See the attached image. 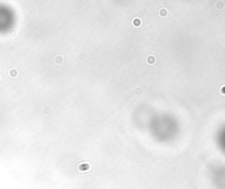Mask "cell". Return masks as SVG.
Listing matches in <instances>:
<instances>
[{"label": "cell", "instance_id": "1", "mask_svg": "<svg viewBox=\"0 0 225 189\" xmlns=\"http://www.w3.org/2000/svg\"><path fill=\"white\" fill-rule=\"evenodd\" d=\"M132 24H134L135 27H140L141 26V20L138 19V18H135L134 21H132Z\"/></svg>", "mask_w": 225, "mask_h": 189}, {"label": "cell", "instance_id": "2", "mask_svg": "<svg viewBox=\"0 0 225 189\" xmlns=\"http://www.w3.org/2000/svg\"><path fill=\"white\" fill-rule=\"evenodd\" d=\"M89 165L88 164H82V166H80V170H85V169H88Z\"/></svg>", "mask_w": 225, "mask_h": 189}, {"label": "cell", "instance_id": "3", "mask_svg": "<svg viewBox=\"0 0 225 189\" xmlns=\"http://www.w3.org/2000/svg\"><path fill=\"white\" fill-rule=\"evenodd\" d=\"M154 57H152V55H150V57H147V62H149V63H154Z\"/></svg>", "mask_w": 225, "mask_h": 189}, {"label": "cell", "instance_id": "4", "mask_svg": "<svg viewBox=\"0 0 225 189\" xmlns=\"http://www.w3.org/2000/svg\"><path fill=\"white\" fill-rule=\"evenodd\" d=\"M160 13H161V16H162V17H165V16H167V10L162 9V10H160Z\"/></svg>", "mask_w": 225, "mask_h": 189}, {"label": "cell", "instance_id": "5", "mask_svg": "<svg viewBox=\"0 0 225 189\" xmlns=\"http://www.w3.org/2000/svg\"><path fill=\"white\" fill-rule=\"evenodd\" d=\"M56 59H57V60H56L57 63H61V62H62V57H56Z\"/></svg>", "mask_w": 225, "mask_h": 189}, {"label": "cell", "instance_id": "6", "mask_svg": "<svg viewBox=\"0 0 225 189\" xmlns=\"http://www.w3.org/2000/svg\"><path fill=\"white\" fill-rule=\"evenodd\" d=\"M221 92H222V93H223V94H224V95H225V86H223V87H222V89H221Z\"/></svg>", "mask_w": 225, "mask_h": 189}]
</instances>
